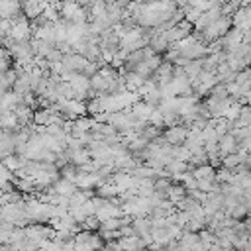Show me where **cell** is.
Segmentation results:
<instances>
[{"label":"cell","mask_w":251,"mask_h":251,"mask_svg":"<svg viewBox=\"0 0 251 251\" xmlns=\"http://www.w3.org/2000/svg\"><path fill=\"white\" fill-rule=\"evenodd\" d=\"M51 190L55 192V194H59V196H65V198H71L76 190H78V186L73 182V180H69V178H59L53 186H51Z\"/></svg>","instance_id":"obj_3"},{"label":"cell","mask_w":251,"mask_h":251,"mask_svg":"<svg viewBox=\"0 0 251 251\" xmlns=\"http://www.w3.org/2000/svg\"><path fill=\"white\" fill-rule=\"evenodd\" d=\"M188 133H190V129L186 126L178 124V126H173V127H167L165 133H163V139L169 145H184V141L188 139Z\"/></svg>","instance_id":"obj_1"},{"label":"cell","mask_w":251,"mask_h":251,"mask_svg":"<svg viewBox=\"0 0 251 251\" xmlns=\"http://www.w3.org/2000/svg\"><path fill=\"white\" fill-rule=\"evenodd\" d=\"M218 147H220V155H222V159H224V157H227V155L239 153V141L235 139V135H233L231 131L220 137V143H218Z\"/></svg>","instance_id":"obj_2"}]
</instances>
